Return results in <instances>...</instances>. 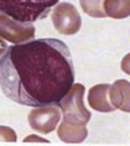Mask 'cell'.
Returning <instances> with one entry per match:
<instances>
[{
    "label": "cell",
    "mask_w": 130,
    "mask_h": 146,
    "mask_svg": "<svg viewBox=\"0 0 130 146\" xmlns=\"http://www.w3.org/2000/svg\"><path fill=\"white\" fill-rule=\"evenodd\" d=\"M24 141H43V143H48V140L37 138V135H29L27 139H24Z\"/></svg>",
    "instance_id": "obj_13"
},
{
    "label": "cell",
    "mask_w": 130,
    "mask_h": 146,
    "mask_svg": "<svg viewBox=\"0 0 130 146\" xmlns=\"http://www.w3.org/2000/svg\"><path fill=\"white\" fill-rule=\"evenodd\" d=\"M35 27L32 23H23L0 12V38L12 44H22L34 39Z\"/></svg>",
    "instance_id": "obj_5"
},
{
    "label": "cell",
    "mask_w": 130,
    "mask_h": 146,
    "mask_svg": "<svg viewBox=\"0 0 130 146\" xmlns=\"http://www.w3.org/2000/svg\"><path fill=\"white\" fill-rule=\"evenodd\" d=\"M6 49H7V44L4 42L3 40V38H0V56L6 51Z\"/></svg>",
    "instance_id": "obj_14"
},
{
    "label": "cell",
    "mask_w": 130,
    "mask_h": 146,
    "mask_svg": "<svg viewBox=\"0 0 130 146\" xmlns=\"http://www.w3.org/2000/svg\"><path fill=\"white\" fill-rule=\"evenodd\" d=\"M52 25L61 34L73 35L82 27V17L74 5L69 3L57 4L52 11Z\"/></svg>",
    "instance_id": "obj_4"
},
{
    "label": "cell",
    "mask_w": 130,
    "mask_h": 146,
    "mask_svg": "<svg viewBox=\"0 0 130 146\" xmlns=\"http://www.w3.org/2000/svg\"><path fill=\"white\" fill-rule=\"evenodd\" d=\"M17 140L16 131L10 127L0 125V141H7V143H15Z\"/></svg>",
    "instance_id": "obj_12"
},
{
    "label": "cell",
    "mask_w": 130,
    "mask_h": 146,
    "mask_svg": "<svg viewBox=\"0 0 130 146\" xmlns=\"http://www.w3.org/2000/svg\"><path fill=\"white\" fill-rule=\"evenodd\" d=\"M61 118V110L56 105L38 106L29 112L28 123L32 129L43 134H49L56 129Z\"/></svg>",
    "instance_id": "obj_6"
},
{
    "label": "cell",
    "mask_w": 130,
    "mask_h": 146,
    "mask_svg": "<svg viewBox=\"0 0 130 146\" xmlns=\"http://www.w3.org/2000/svg\"><path fill=\"white\" fill-rule=\"evenodd\" d=\"M74 77L69 49L55 38L13 44L0 58L3 93L23 106H57L74 83Z\"/></svg>",
    "instance_id": "obj_1"
},
{
    "label": "cell",
    "mask_w": 130,
    "mask_h": 146,
    "mask_svg": "<svg viewBox=\"0 0 130 146\" xmlns=\"http://www.w3.org/2000/svg\"><path fill=\"white\" fill-rule=\"evenodd\" d=\"M104 11L112 18H127L130 16V0H104Z\"/></svg>",
    "instance_id": "obj_10"
},
{
    "label": "cell",
    "mask_w": 130,
    "mask_h": 146,
    "mask_svg": "<svg viewBox=\"0 0 130 146\" xmlns=\"http://www.w3.org/2000/svg\"><path fill=\"white\" fill-rule=\"evenodd\" d=\"M110 89V84L102 83V84H96L92 88H90L88 94V102L90 105V107L94 108L97 112H113L114 107L112 106L110 99L107 98Z\"/></svg>",
    "instance_id": "obj_8"
},
{
    "label": "cell",
    "mask_w": 130,
    "mask_h": 146,
    "mask_svg": "<svg viewBox=\"0 0 130 146\" xmlns=\"http://www.w3.org/2000/svg\"><path fill=\"white\" fill-rule=\"evenodd\" d=\"M130 83L127 79H118L110 85L108 94L110 101L115 110L123 112H130Z\"/></svg>",
    "instance_id": "obj_7"
},
{
    "label": "cell",
    "mask_w": 130,
    "mask_h": 146,
    "mask_svg": "<svg viewBox=\"0 0 130 146\" xmlns=\"http://www.w3.org/2000/svg\"><path fill=\"white\" fill-rule=\"evenodd\" d=\"M80 6L86 15L91 17H106V13L104 11V0H80Z\"/></svg>",
    "instance_id": "obj_11"
},
{
    "label": "cell",
    "mask_w": 130,
    "mask_h": 146,
    "mask_svg": "<svg viewBox=\"0 0 130 146\" xmlns=\"http://www.w3.org/2000/svg\"><path fill=\"white\" fill-rule=\"evenodd\" d=\"M57 136L63 143L79 144L86 139L88 129L83 124H73V123L62 121V123L57 128Z\"/></svg>",
    "instance_id": "obj_9"
},
{
    "label": "cell",
    "mask_w": 130,
    "mask_h": 146,
    "mask_svg": "<svg viewBox=\"0 0 130 146\" xmlns=\"http://www.w3.org/2000/svg\"><path fill=\"white\" fill-rule=\"evenodd\" d=\"M60 0H0V12L23 23L43 20Z\"/></svg>",
    "instance_id": "obj_2"
},
{
    "label": "cell",
    "mask_w": 130,
    "mask_h": 146,
    "mask_svg": "<svg viewBox=\"0 0 130 146\" xmlns=\"http://www.w3.org/2000/svg\"><path fill=\"white\" fill-rule=\"evenodd\" d=\"M84 93L85 86L82 83H73L57 104L62 111L65 122L83 125H86L89 123L91 113L84 105Z\"/></svg>",
    "instance_id": "obj_3"
}]
</instances>
